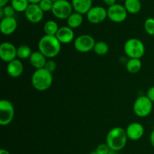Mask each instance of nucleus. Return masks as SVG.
Masks as SVG:
<instances>
[{"label":"nucleus","instance_id":"f257e3e1","mask_svg":"<svg viewBox=\"0 0 154 154\" xmlns=\"http://www.w3.org/2000/svg\"><path fill=\"white\" fill-rule=\"evenodd\" d=\"M128 137L126 129L122 127H114L108 132L105 143L111 150L118 152L123 150L126 145Z\"/></svg>","mask_w":154,"mask_h":154},{"label":"nucleus","instance_id":"f03ea898","mask_svg":"<svg viewBox=\"0 0 154 154\" xmlns=\"http://www.w3.org/2000/svg\"><path fill=\"white\" fill-rule=\"evenodd\" d=\"M61 45L56 36H42L38 41V51L48 59H53L59 55L61 51Z\"/></svg>","mask_w":154,"mask_h":154},{"label":"nucleus","instance_id":"7ed1b4c3","mask_svg":"<svg viewBox=\"0 0 154 154\" xmlns=\"http://www.w3.org/2000/svg\"><path fill=\"white\" fill-rule=\"evenodd\" d=\"M53 81V74L45 69L35 71L31 79L32 84L35 90L40 92L48 90L52 85Z\"/></svg>","mask_w":154,"mask_h":154},{"label":"nucleus","instance_id":"20e7f679","mask_svg":"<svg viewBox=\"0 0 154 154\" xmlns=\"http://www.w3.org/2000/svg\"><path fill=\"white\" fill-rule=\"evenodd\" d=\"M124 53L129 59H140L145 54V45L144 42L136 38H129L123 46Z\"/></svg>","mask_w":154,"mask_h":154},{"label":"nucleus","instance_id":"39448f33","mask_svg":"<svg viewBox=\"0 0 154 154\" xmlns=\"http://www.w3.org/2000/svg\"><path fill=\"white\" fill-rule=\"evenodd\" d=\"M153 111V102L147 96H138L133 105V111L139 117H146Z\"/></svg>","mask_w":154,"mask_h":154},{"label":"nucleus","instance_id":"423d86ee","mask_svg":"<svg viewBox=\"0 0 154 154\" xmlns=\"http://www.w3.org/2000/svg\"><path fill=\"white\" fill-rule=\"evenodd\" d=\"M72 10V2H69L68 0H58L54 2L51 12L57 19L67 20L73 13Z\"/></svg>","mask_w":154,"mask_h":154},{"label":"nucleus","instance_id":"0eeeda50","mask_svg":"<svg viewBox=\"0 0 154 154\" xmlns=\"http://www.w3.org/2000/svg\"><path fill=\"white\" fill-rule=\"evenodd\" d=\"M14 117V108L10 101L2 99L0 101V124L7 126L10 124Z\"/></svg>","mask_w":154,"mask_h":154},{"label":"nucleus","instance_id":"6e6552de","mask_svg":"<svg viewBox=\"0 0 154 154\" xmlns=\"http://www.w3.org/2000/svg\"><path fill=\"white\" fill-rule=\"evenodd\" d=\"M96 42L94 38L90 35H81L74 41V48L80 53H88L93 51Z\"/></svg>","mask_w":154,"mask_h":154},{"label":"nucleus","instance_id":"1a4fd4ad","mask_svg":"<svg viewBox=\"0 0 154 154\" xmlns=\"http://www.w3.org/2000/svg\"><path fill=\"white\" fill-rule=\"evenodd\" d=\"M108 11V18L112 22L116 23H120L125 21L127 18L128 12L125 8L124 5L116 3L115 5L108 7L107 9Z\"/></svg>","mask_w":154,"mask_h":154},{"label":"nucleus","instance_id":"9d476101","mask_svg":"<svg viewBox=\"0 0 154 154\" xmlns=\"http://www.w3.org/2000/svg\"><path fill=\"white\" fill-rule=\"evenodd\" d=\"M108 17V11L102 6H94L87 12V19L90 23L99 24Z\"/></svg>","mask_w":154,"mask_h":154},{"label":"nucleus","instance_id":"9b49d317","mask_svg":"<svg viewBox=\"0 0 154 154\" xmlns=\"http://www.w3.org/2000/svg\"><path fill=\"white\" fill-rule=\"evenodd\" d=\"M17 48L12 43L2 42L0 45V58L5 63H10L17 59Z\"/></svg>","mask_w":154,"mask_h":154},{"label":"nucleus","instance_id":"f8f14e48","mask_svg":"<svg viewBox=\"0 0 154 154\" xmlns=\"http://www.w3.org/2000/svg\"><path fill=\"white\" fill-rule=\"evenodd\" d=\"M24 13L27 20L32 23H38L44 17V11L39 7L38 4L30 3Z\"/></svg>","mask_w":154,"mask_h":154},{"label":"nucleus","instance_id":"ddd939ff","mask_svg":"<svg viewBox=\"0 0 154 154\" xmlns=\"http://www.w3.org/2000/svg\"><path fill=\"white\" fill-rule=\"evenodd\" d=\"M128 139L132 141H138L144 134V128L141 123L133 122L129 123L126 129Z\"/></svg>","mask_w":154,"mask_h":154},{"label":"nucleus","instance_id":"4468645a","mask_svg":"<svg viewBox=\"0 0 154 154\" xmlns=\"http://www.w3.org/2000/svg\"><path fill=\"white\" fill-rule=\"evenodd\" d=\"M17 28V22L14 17H4L0 22V31L5 35H10L16 31Z\"/></svg>","mask_w":154,"mask_h":154},{"label":"nucleus","instance_id":"2eb2a0df","mask_svg":"<svg viewBox=\"0 0 154 154\" xmlns=\"http://www.w3.org/2000/svg\"><path fill=\"white\" fill-rule=\"evenodd\" d=\"M56 37L61 44L67 45L75 41V32L74 30L69 26L60 27Z\"/></svg>","mask_w":154,"mask_h":154},{"label":"nucleus","instance_id":"dca6fc26","mask_svg":"<svg viewBox=\"0 0 154 154\" xmlns=\"http://www.w3.org/2000/svg\"><path fill=\"white\" fill-rule=\"evenodd\" d=\"M24 70L23 64L19 59L12 60L7 65L8 75L12 78H17L23 74Z\"/></svg>","mask_w":154,"mask_h":154},{"label":"nucleus","instance_id":"f3484780","mask_svg":"<svg viewBox=\"0 0 154 154\" xmlns=\"http://www.w3.org/2000/svg\"><path fill=\"white\" fill-rule=\"evenodd\" d=\"M47 57L44 56L39 51H33L30 56L29 61L31 66L37 70V69H45V64L47 63Z\"/></svg>","mask_w":154,"mask_h":154},{"label":"nucleus","instance_id":"a211bd4d","mask_svg":"<svg viewBox=\"0 0 154 154\" xmlns=\"http://www.w3.org/2000/svg\"><path fill=\"white\" fill-rule=\"evenodd\" d=\"M74 11L81 14H87L93 7V0H72Z\"/></svg>","mask_w":154,"mask_h":154},{"label":"nucleus","instance_id":"6ab92c4d","mask_svg":"<svg viewBox=\"0 0 154 154\" xmlns=\"http://www.w3.org/2000/svg\"><path fill=\"white\" fill-rule=\"evenodd\" d=\"M142 67V63L140 59H129L126 62V69L130 74H137Z\"/></svg>","mask_w":154,"mask_h":154},{"label":"nucleus","instance_id":"aec40b11","mask_svg":"<svg viewBox=\"0 0 154 154\" xmlns=\"http://www.w3.org/2000/svg\"><path fill=\"white\" fill-rule=\"evenodd\" d=\"M124 7L128 13L135 14L141 9V3L140 0H125Z\"/></svg>","mask_w":154,"mask_h":154},{"label":"nucleus","instance_id":"412c9836","mask_svg":"<svg viewBox=\"0 0 154 154\" xmlns=\"http://www.w3.org/2000/svg\"><path fill=\"white\" fill-rule=\"evenodd\" d=\"M83 20H84V18H83L82 14L77 12H73L67 19L68 26L72 28V29L78 28L83 23Z\"/></svg>","mask_w":154,"mask_h":154},{"label":"nucleus","instance_id":"4be33fe9","mask_svg":"<svg viewBox=\"0 0 154 154\" xmlns=\"http://www.w3.org/2000/svg\"><path fill=\"white\" fill-rule=\"evenodd\" d=\"M32 54V49L26 45H22L17 48V58L20 60H29Z\"/></svg>","mask_w":154,"mask_h":154},{"label":"nucleus","instance_id":"5701e85b","mask_svg":"<svg viewBox=\"0 0 154 154\" xmlns=\"http://www.w3.org/2000/svg\"><path fill=\"white\" fill-rule=\"evenodd\" d=\"M59 27L58 24L54 20H48L44 25V32L47 35L55 36L58 32Z\"/></svg>","mask_w":154,"mask_h":154},{"label":"nucleus","instance_id":"b1692460","mask_svg":"<svg viewBox=\"0 0 154 154\" xmlns=\"http://www.w3.org/2000/svg\"><path fill=\"white\" fill-rule=\"evenodd\" d=\"M93 51L95 52V54L99 56H105L109 51V46L105 42L99 41V42H96V44H95Z\"/></svg>","mask_w":154,"mask_h":154},{"label":"nucleus","instance_id":"393cba45","mask_svg":"<svg viewBox=\"0 0 154 154\" xmlns=\"http://www.w3.org/2000/svg\"><path fill=\"white\" fill-rule=\"evenodd\" d=\"M29 4L28 0H11V5L17 12H25Z\"/></svg>","mask_w":154,"mask_h":154},{"label":"nucleus","instance_id":"a878e982","mask_svg":"<svg viewBox=\"0 0 154 154\" xmlns=\"http://www.w3.org/2000/svg\"><path fill=\"white\" fill-rule=\"evenodd\" d=\"M144 28L147 34L149 35H154V18H147L144 21Z\"/></svg>","mask_w":154,"mask_h":154},{"label":"nucleus","instance_id":"bb28decb","mask_svg":"<svg viewBox=\"0 0 154 154\" xmlns=\"http://www.w3.org/2000/svg\"><path fill=\"white\" fill-rule=\"evenodd\" d=\"M38 5L44 12L51 11L54 5V2L52 0H42L38 3Z\"/></svg>","mask_w":154,"mask_h":154},{"label":"nucleus","instance_id":"cd10ccee","mask_svg":"<svg viewBox=\"0 0 154 154\" xmlns=\"http://www.w3.org/2000/svg\"><path fill=\"white\" fill-rule=\"evenodd\" d=\"M1 8L2 9L4 17H12L14 15L15 11L11 5H5Z\"/></svg>","mask_w":154,"mask_h":154},{"label":"nucleus","instance_id":"c85d7f7f","mask_svg":"<svg viewBox=\"0 0 154 154\" xmlns=\"http://www.w3.org/2000/svg\"><path fill=\"white\" fill-rule=\"evenodd\" d=\"M57 68V63H56L54 60H47V63H46V64H45V69H46V70H48V72H50L51 73L53 74L56 71Z\"/></svg>","mask_w":154,"mask_h":154},{"label":"nucleus","instance_id":"c756f323","mask_svg":"<svg viewBox=\"0 0 154 154\" xmlns=\"http://www.w3.org/2000/svg\"><path fill=\"white\" fill-rule=\"evenodd\" d=\"M95 151L98 154H108L111 151V149L108 147L106 143H105V144H99Z\"/></svg>","mask_w":154,"mask_h":154},{"label":"nucleus","instance_id":"7c9ffc66","mask_svg":"<svg viewBox=\"0 0 154 154\" xmlns=\"http://www.w3.org/2000/svg\"><path fill=\"white\" fill-rule=\"evenodd\" d=\"M146 96L148 97V99H150L153 103H154V86L150 87V88L148 89Z\"/></svg>","mask_w":154,"mask_h":154},{"label":"nucleus","instance_id":"2f4dec72","mask_svg":"<svg viewBox=\"0 0 154 154\" xmlns=\"http://www.w3.org/2000/svg\"><path fill=\"white\" fill-rule=\"evenodd\" d=\"M103 2H105V5H107L108 7H110V6H112L116 4L117 0H103Z\"/></svg>","mask_w":154,"mask_h":154},{"label":"nucleus","instance_id":"473e14b6","mask_svg":"<svg viewBox=\"0 0 154 154\" xmlns=\"http://www.w3.org/2000/svg\"><path fill=\"white\" fill-rule=\"evenodd\" d=\"M150 141L151 145L153 146V147L154 148V129L151 132L150 135Z\"/></svg>","mask_w":154,"mask_h":154},{"label":"nucleus","instance_id":"72a5a7b5","mask_svg":"<svg viewBox=\"0 0 154 154\" xmlns=\"http://www.w3.org/2000/svg\"><path fill=\"white\" fill-rule=\"evenodd\" d=\"M9 0H0V8H3L7 5V3L8 2Z\"/></svg>","mask_w":154,"mask_h":154},{"label":"nucleus","instance_id":"f704fd0d","mask_svg":"<svg viewBox=\"0 0 154 154\" xmlns=\"http://www.w3.org/2000/svg\"><path fill=\"white\" fill-rule=\"evenodd\" d=\"M29 3H32V4H38L42 0H28Z\"/></svg>","mask_w":154,"mask_h":154},{"label":"nucleus","instance_id":"c9c22d12","mask_svg":"<svg viewBox=\"0 0 154 154\" xmlns=\"http://www.w3.org/2000/svg\"><path fill=\"white\" fill-rule=\"evenodd\" d=\"M0 154H11L9 153L8 151L7 150H5V149H2L1 150H0Z\"/></svg>","mask_w":154,"mask_h":154},{"label":"nucleus","instance_id":"e433bc0d","mask_svg":"<svg viewBox=\"0 0 154 154\" xmlns=\"http://www.w3.org/2000/svg\"><path fill=\"white\" fill-rule=\"evenodd\" d=\"M108 154H117V152L113 151V150H111V151H110V153Z\"/></svg>","mask_w":154,"mask_h":154},{"label":"nucleus","instance_id":"4c0bfd02","mask_svg":"<svg viewBox=\"0 0 154 154\" xmlns=\"http://www.w3.org/2000/svg\"><path fill=\"white\" fill-rule=\"evenodd\" d=\"M90 154H98V153H96V151H93V152H91V153H90Z\"/></svg>","mask_w":154,"mask_h":154},{"label":"nucleus","instance_id":"58836bf2","mask_svg":"<svg viewBox=\"0 0 154 154\" xmlns=\"http://www.w3.org/2000/svg\"><path fill=\"white\" fill-rule=\"evenodd\" d=\"M53 2H57V1H58V0H52Z\"/></svg>","mask_w":154,"mask_h":154}]
</instances>
